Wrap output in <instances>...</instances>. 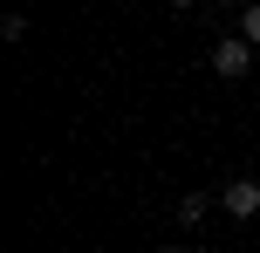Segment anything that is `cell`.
<instances>
[{
	"instance_id": "6da1fadb",
	"label": "cell",
	"mask_w": 260,
	"mask_h": 253,
	"mask_svg": "<svg viewBox=\"0 0 260 253\" xmlns=\"http://www.w3.org/2000/svg\"><path fill=\"white\" fill-rule=\"evenodd\" d=\"M253 55H260V48H247V41H240V34L212 41V68H219L226 82H240V76H247V68H253Z\"/></svg>"
},
{
	"instance_id": "5b68a950",
	"label": "cell",
	"mask_w": 260,
	"mask_h": 253,
	"mask_svg": "<svg viewBox=\"0 0 260 253\" xmlns=\"http://www.w3.org/2000/svg\"><path fill=\"white\" fill-rule=\"evenodd\" d=\"M157 253H185V246H157Z\"/></svg>"
},
{
	"instance_id": "7a4b0ae2",
	"label": "cell",
	"mask_w": 260,
	"mask_h": 253,
	"mask_svg": "<svg viewBox=\"0 0 260 253\" xmlns=\"http://www.w3.org/2000/svg\"><path fill=\"white\" fill-rule=\"evenodd\" d=\"M219 205H226L233 219H253V212H260V178H233V185L219 192Z\"/></svg>"
},
{
	"instance_id": "3957f363",
	"label": "cell",
	"mask_w": 260,
	"mask_h": 253,
	"mask_svg": "<svg viewBox=\"0 0 260 253\" xmlns=\"http://www.w3.org/2000/svg\"><path fill=\"white\" fill-rule=\"evenodd\" d=\"M206 212H212L206 192H185V199H178V219H185V226H206Z\"/></svg>"
},
{
	"instance_id": "277c9868",
	"label": "cell",
	"mask_w": 260,
	"mask_h": 253,
	"mask_svg": "<svg viewBox=\"0 0 260 253\" xmlns=\"http://www.w3.org/2000/svg\"><path fill=\"white\" fill-rule=\"evenodd\" d=\"M240 41H247V48H260V0L240 14Z\"/></svg>"
}]
</instances>
